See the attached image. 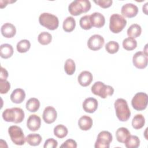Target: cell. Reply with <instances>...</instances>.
I'll return each instance as SVG.
<instances>
[{"mask_svg":"<svg viewBox=\"0 0 148 148\" xmlns=\"http://www.w3.org/2000/svg\"><path fill=\"white\" fill-rule=\"evenodd\" d=\"M114 106L117 119L121 121H127L131 116V111L127 102L123 98L117 99Z\"/></svg>","mask_w":148,"mask_h":148,"instance_id":"obj_1","label":"cell"},{"mask_svg":"<svg viewBox=\"0 0 148 148\" xmlns=\"http://www.w3.org/2000/svg\"><path fill=\"white\" fill-rule=\"evenodd\" d=\"M2 118L6 122L21 123L25 117L24 110L20 108H12L5 109L2 113Z\"/></svg>","mask_w":148,"mask_h":148,"instance_id":"obj_2","label":"cell"},{"mask_svg":"<svg viewBox=\"0 0 148 148\" xmlns=\"http://www.w3.org/2000/svg\"><path fill=\"white\" fill-rule=\"evenodd\" d=\"M91 7V3L88 0H76L69 5L68 11L71 15L77 16L88 12Z\"/></svg>","mask_w":148,"mask_h":148,"instance_id":"obj_3","label":"cell"},{"mask_svg":"<svg viewBox=\"0 0 148 148\" xmlns=\"http://www.w3.org/2000/svg\"><path fill=\"white\" fill-rule=\"evenodd\" d=\"M39 24L49 30H55L59 25L58 17L50 13H42L39 17Z\"/></svg>","mask_w":148,"mask_h":148,"instance_id":"obj_4","label":"cell"},{"mask_svg":"<svg viewBox=\"0 0 148 148\" xmlns=\"http://www.w3.org/2000/svg\"><path fill=\"white\" fill-rule=\"evenodd\" d=\"M91 90L94 95L103 99L108 96H112L114 93V88L112 86L106 85L100 81L94 83L91 88Z\"/></svg>","mask_w":148,"mask_h":148,"instance_id":"obj_5","label":"cell"},{"mask_svg":"<svg viewBox=\"0 0 148 148\" xmlns=\"http://www.w3.org/2000/svg\"><path fill=\"white\" fill-rule=\"evenodd\" d=\"M127 20L124 17L117 13L111 15L109 19V29L114 34L120 32L126 26Z\"/></svg>","mask_w":148,"mask_h":148,"instance_id":"obj_6","label":"cell"},{"mask_svg":"<svg viewBox=\"0 0 148 148\" xmlns=\"http://www.w3.org/2000/svg\"><path fill=\"white\" fill-rule=\"evenodd\" d=\"M8 133L13 143L16 145H23L26 140L22 129L17 125H12L8 128Z\"/></svg>","mask_w":148,"mask_h":148,"instance_id":"obj_7","label":"cell"},{"mask_svg":"<svg viewBox=\"0 0 148 148\" xmlns=\"http://www.w3.org/2000/svg\"><path fill=\"white\" fill-rule=\"evenodd\" d=\"M148 96L145 92H137L131 100L132 108L136 110L141 111L145 110L147 106Z\"/></svg>","mask_w":148,"mask_h":148,"instance_id":"obj_8","label":"cell"},{"mask_svg":"<svg viewBox=\"0 0 148 148\" xmlns=\"http://www.w3.org/2000/svg\"><path fill=\"white\" fill-rule=\"evenodd\" d=\"M113 136L110 132L102 131L97 136L94 147L95 148H109Z\"/></svg>","mask_w":148,"mask_h":148,"instance_id":"obj_9","label":"cell"},{"mask_svg":"<svg viewBox=\"0 0 148 148\" xmlns=\"http://www.w3.org/2000/svg\"><path fill=\"white\" fill-rule=\"evenodd\" d=\"M104 38L98 34H95L90 36L87 43L88 47L92 51L101 49L104 45Z\"/></svg>","mask_w":148,"mask_h":148,"instance_id":"obj_10","label":"cell"},{"mask_svg":"<svg viewBox=\"0 0 148 148\" xmlns=\"http://www.w3.org/2000/svg\"><path fill=\"white\" fill-rule=\"evenodd\" d=\"M147 56L143 51H139L136 52L132 57V63L138 69H142L145 68L147 65Z\"/></svg>","mask_w":148,"mask_h":148,"instance_id":"obj_11","label":"cell"},{"mask_svg":"<svg viewBox=\"0 0 148 148\" xmlns=\"http://www.w3.org/2000/svg\"><path fill=\"white\" fill-rule=\"evenodd\" d=\"M121 13L123 17L132 18L137 15L138 13V8L136 5L132 3H125L121 7Z\"/></svg>","mask_w":148,"mask_h":148,"instance_id":"obj_12","label":"cell"},{"mask_svg":"<svg viewBox=\"0 0 148 148\" xmlns=\"http://www.w3.org/2000/svg\"><path fill=\"white\" fill-rule=\"evenodd\" d=\"M57 117V113L54 108L48 106L45 108L43 110L42 118L44 121L47 124H51L54 123Z\"/></svg>","mask_w":148,"mask_h":148,"instance_id":"obj_13","label":"cell"},{"mask_svg":"<svg viewBox=\"0 0 148 148\" xmlns=\"http://www.w3.org/2000/svg\"><path fill=\"white\" fill-rule=\"evenodd\" d=\"M98 101L94 98L89 97L84 99L82 103L83 110L89 113H92L96 111L98 108Z\"/></svg>","mask_w":148,"mask_h":148,"instance_id":"obj_14","label":"cell"},{"mask_svg":"<svg viewBox=\"0 0 148 148\" xmlns=\"http://www.w3.org/2000/svg\"><path fill=\"white\" fill-rule=\"evenodd\" d=\"M41 125V119L36 114H31L27 121V127L31 131L38 130Z\"/></svg>","mask_w":148,"mask_h":148,"instance_id":"obj_15","label":"cell"},{"mask_svg":"<svg viewBox=\"0 0 148 148\" xmlns=\"http://www.w3.org/2000/svg\"><path fill=\"white\" fill-rule=\"evenodd\" d=\"M90 18L92 27L99 28L105 25V18L101 13L94 12L90 15Z\"/></svg>","mask_w":148,"mask_h":148,"instance_id":"obj_16","label":"cell"},{"mask_svg":"<svg viewBox=\"0 0 148 148\" xmlns=\"http://www.w3.org/2000/svg\"><path fill=\"white\" fill-rule=\"evenodd\" d=\"M1 32L5 38H12L16 34V28L13 24L10 23H6L2 25Z\"/></svg>","mask_w":148,"mask_h":148,"instance_id":"obj_17","label":"cell"},{"mask_svg":"<svg viewBox=\"0 0 148 148\" xmlns=\"http://www.w3.org/2000/svg\"><path fill=\"white\" fill-rule=\"evenodd\" d=\"M93 80L92 74L87 71H82L77 77L78 83L83 87L89 86Z\"/></svg>","mask_w":148,"mask_h":148,"instance_id":"obj_18","label":"cell"},{"mask_svg":"<svg viewBox=\"0 0 148 148\" xmlns=\"http://www.w3.org/2000/svg\"><path fill=\"white\" fill-rule=\"evenodd\" d=\"M10 98L12 102L14 103H21L25 98V92L22 88H16L12 91Z\"/></svg>","mask_w":148,"mask_h":148,"instance_id":"obj_19","label":"cell"},{"mask_svg":"<svg viewBox=\"0 0 148 148\" xmlns=\"http://www.w3.org/2000/svg\"><path fill=\"white\" fill-rule=\"evenodd\" d=\"M130 131L125 127L119 128L116 131V138L117 140L122 143H124L130 136Z\"/></svg>","mask_w":148,"mask_h":148,"instance_id":"obj_20","label":"cell"},{"mask_svg":"<svg viewBox=\"0 0 148 148\" xmlns=\"http://www.w3.org/2000/svg\"><path fill=\"white\" fill-rule=\"evenodd\" d=\"M93 121L92 119L88 116H82L78 121V125L80 130L83 131H88L92 126Z\"/></svg>","mask_w":148,"mask_h":148,"instance_id":"obj_21","label":"cell"},{"mask_svg":"<svg viewBox=\"0 0 148 148\" xmlns=\"http://www.w3.org/2000/svg\"><path fill=\"white\" fill-rule=\"evenodd\" d=\"M13 48L8 43H4L0 46V56L1 58L7 59L11 57L13 54Z\"/></svg>","mask_w":148,"mask_h":148,"instance_id":"obj_22","label":"cell"},{"mask_svg":"<svg viewBox=\"0 0 148 148\" xmlns=\"http://www.w3.org/2000/svg\"><path fill=\"white\" fill-rule=\"evenodd\" d=\"M76 27V21L72 16H68L63 21L62 28L65 32H71L74 30Z\"/></svg>","mask_w":148,"mask_h":148,"instance_id":"obj_23","label":"cell"},{"mask_svg":"<svg viewBox=\"0 0 148 148\" xmlns=\"http://www.w3.org/2000/svg\"><path fill=\"white\" fill-rule=\"evenodd\" d=\"M142 32V28L138 24H132L127 29V33L128 37L136 38L139 36Z\"/></svg>","mask_w":148,"mask_h":148,"instance_id":"obj_24","label":"cell"},{"mask_svg":"<svg viewBox=\"0 0 148 148\" xmlns=\"http://www.w3.org/2000/svg\"><path fill=\"white\" fill-rule=\"evenodd\" d=\"M25 107L28 111L35 112L39 109L40 101L36 98H31L27 101Z\"/></svg>","mask_w":148,"mask_h":148,"instance_id":"obj_25","label":"cell"},{"mask_svg":"<svg viewBox=\"0 0 148 148\" xmlns=\"http://www.w3.org/2000/svg\"><path fill=\"white\" fill-rule=\"evenodd\" d=\"M145 124V119L142 114H137L132 119V126L135 130L142 128Z\"/></svg>","mask_w":148,"mask_h":148,"instance_id":"obj_26","label":"cell"},{"mask_svg":"<svg viewBox=\"0 0 148 148\" xmlns=\"http://www.w3.org/2000/svg\"><path fill=\"white\" fill-rule=\"evenodd\" d=\"M26 142L31 146H36L42 142V136L38 134H29L25 138Z\"/></svg>","mask_w":148,"mask_h":148,"instance_id":"obj_27","label":"cell"},{"mask_svg":"<svg viewBox=\"0 0 148 148\" xmlns=\"http://www.w3.org/2000/svg\"><path fill=\"white\" fill-rule=\"evenodd\" d=\"M53 132L56 137L61 139L65 138L67 135L68 130L65 125L62 124H58L54 128Z\"/></svg>","mask_w":148,"mask_h":148,"instance_id":"obj_28","label":"cell"},{"mask_svg":"<svg viewBox=\"0 0 148 148\" xmlns=\"http://www.w3.org/2000/svg\"><path fill=\"white\" fill-rule=\"evenodd\" d=\"M123 48L128 51H131L134 50L137 46L136 40L132 38H125L123 41Z\"/></svg>","mask_w":148,"mask_h":148,"instance_id":"obj_29","label":"cell"},{"mask_svg":"<svg viewBox=\"0 0 148 148\" xmlns=\"http://www.w3.org/2000/svg\"><path fill=\"white\" fill-rule=\"evenodd\" d=\"M31 47V43L27 39H22L20 40L16 45V49L18 52L24 53L28 51Z\"/></svg>","mask_w":148,"mask_h":148,"instance_id":"obj_30","label":"cell"},{"mask_svg":"<svg viewBox=\"0 0 148 148\" xmlns=\"http://www.w3.org/2000/svg\"><path fill=\"white\" fill-rule=\"evenodd\" d=\"M51 40L52 36L47 32H42L38 36V41L42 45H47L51 43Z\"/></svg>","mask_w":148,"mask_h":148,"instance_id":"obj_31","label":"cell"},{"mask_svg":"<svg viewBox=\"0 0 148 148\" xmlns=\"http://www.w3.org/2000/svg\"><path fill=\"white\" fill-rule=\"evenodd\" d=\"M76 65L74 61L71 58L67 59L64 64V71L68 75H72L75 72Z\"/></svg>","mask_w":148,"mask_h":148,"instance_id":"obj_32","label":"cell"},{"mask_svg":"<svg viewBox=\"0 0 148 148\" xmlns=\"http://www.w3.org/2000/svg\"><path fill=\"white\" fill-rule=\"evenodd\" d=\"M124 144L127 148H137L140 145V140L137 136L130 135Z\"/></svg>","mask_w":148,"mask_h":148,"instance_id":"obj_33","label":"cell"},{"mask_svg":"<svg viewBox=\"0 0 148 148\" xmlns=\"http://www.w3.org/2000/svg\"><path fill=\"white\" fill-rule=\"evenodd\" d=\"M79 24L80 27L83 29H90L92 25L90 20V15H85L82 17L79 20Z\"/></svg>","mask_w":148,"mask_h":148,"instance_id":"obj_34","label":"cell"},{"mask_svg":"<svg viewBox=\"0 0 148 148\" xmlns=\"http://www.w3.org/2000/svg\"><path fill=\"white\" fill-rule=\"evenodd\" d=\"M106 51L110 54H114L119 51V44L116 41H109L105 45Z\"/></svg>","mask_w":148,"mask_h":148,"instance_id":"obj_35","label":"cell"},{"mask_svg":"<svg viewBox=\"0 0 148 148\" xmlns=\"http://www.w3.org/2000/svg\"><path fill=\"white\" fill-rule=\"evenodd\" d=\"M10 88V84L7 80H0V92L6 94Z\"/></svg>","mask_w":148,"mask_h":148,"instance_id":"obj_36","label":"cell"},{"mask_svg":"<svg viewBox=\"0 0 148 148\" xmlns=\"http://www.w3.org/2000/svg\"><path fill=\"white\" fill-rule=\"evenodd\" d=\"M94 2L101 8L103 9L109 8L113 3L112 0H97L94 1Z\"/></svg>","mask_w":148,"mask_h":148,"instance_id":"obj_37","label":"cell"},{"mask_svg":"<svg viewBox=\"0 0 148 148\" xmlns=\"http://www.w3.org/2000/svg\"><path fill=\"white\" fill-rule=\"evenodd\" d=\"M58 146L57 141L54 138L47 139L43 145L44 148H56Z\"/></svg>","mask_w":148,"mask_h":148,"instance_id":"obj_38","label":"cell"},{"mask_svg":"<svg viewBox=\"0 0 148 148\" xmlns=\"http://www.w3.org/2000/svg\"><path fill=\"white\" fill-rule=\"evenodd\" d=\"M60 147L64 148H76L77 147V143L76 142L72 139H69L65 141L61 146Z\"/></svg>","mask_w":148,"mask_h":148,"instance_id":"obj_39","label":"cell"},{"mask_svg":"<svg viewBox=\"0 0 148 148\" xmlns=\"http://www.w3.org/2000/svg\"><path fill=\"white\" fill-rule=\"evenodd\" d=\"M8 77V72L6 69L2 66L1 67V74L0 80H6Z\"/></svg>","mask_w":148,"mask_h":148,"instance_id":"obj_40","label":"cell"},{"mask_svg":"<svg viewBox=\"0 0 148 148\" xmlns=\"http://www.w3.org/2000/svg\"><path fill=\"white\" fill-rule=\"evenodd\" d=\"M16 1H8V0H5V1H3V0H1L0 1V7L1 9L5 8L6 6V5L8 4V3H13Z\"/></svg>","mask_w":148,"mask_h":148,"instance_id":"obj_41","label":"cell"}]
</instances>
